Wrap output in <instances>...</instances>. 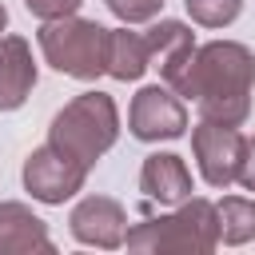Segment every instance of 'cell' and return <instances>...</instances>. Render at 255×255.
<instances>
[{
  "label": "cell",
  "instance_id": "9",
  "mask_svg": "<svg viewBox=\"0 0 255 255\" xmlns=\"http://www.w3.org/2000/svg\"><path fill=\"white\" fill-rule=\"evenodd\" d=\"M143 36H147V48H151V68H159V76H163L167 88H175L183 80L187 64H191L195 48H199L195 44V32L183 20H159Z\"/></svg>",
  "mask_w": 255,
  "mask_h": 255
},
{
  "label": "cell",
  "instance_id": "14",
  "mask_svg": "<svg viewBox=\"0 0 255 255\" xmlns=\"http://www.w3.org/2000/svg\"><path fill=\"white\" fill-rule=\"evenodd\" d=\"M215 215H219V239L239 247L247 239H255V199H243V195H223L215 203Z\"/></svg>",
  "mask_w": 255,
  "mask_h": 255
},
{
  "label": "cell",
  "instance_id": "1",
  "mask_svg": "<svg viewBox=\"0 0 255 255\" xmlns=\"http://www.w3.org/2000/svg\"><path fill=\"white\" fill-rule=\"evenodd\" d=\"M251 88H255V52L235 40L199 44L183 80L175 84L183 100L199 104L203 120H219L235 128L251 112Z\"/></svg>",
  "mask_w": 255,
  "mask_h": 255
},
{
  "label": "cell",
  "instance_id": "11",
  "mask_svg": "<svg viewBox=\"0 0 255 255\" xmlns=\"http://www.w3.org/2000/svg\"><path fill=\"white\" fill-rule=\"evenodd\" d=\"M139 191L151 199V203H183L191 195V171L187 163L175 155V151H151L139 167Z\"/></svg>",
  "mask_w": 255,
  "mask_h": 255
},
{
  "label": "cell",
  "instance_id": "13",
  "mask_svg": "<svg viewBox=\"0 0 255 255\" xmlns=\"http://www.w3.org/2000/svg\"><path fill=\"white\" fill-rule=\"evenodd\" d=\"M147 68H151L147 36L143 32L116 28L112 40H108V76H116V80H139Z\"/></svg>",
  "mask_w": 255,
  "mask_h": 255
},
{
  "label": "cell",
  "instance_id": "16",
  "mask_svg": "<svg viewBox=\"0 0 255 255\" xmlns=\"http://www.w3.org/2000/svg\"><path fill=\"white\" fill-rule=\"evenodd\" d=\"M104 4L124 24H147V20H155L163 12V0H104Z\"/></svg>",
  "mask_w": 255,
  "mask_h": 255
},
{
  "label": "cell",
  "instance_id": "4",
  "mask_svg": "<svg viewBox=\"0 0 255 255\" xmlns=\"http://www.w3.org/2000/svg\"><path fill=\"white\" fill-rule=\"evenodd\" d=\"M40 52L44 60L76 80H96L108 72V40L112 28L96 24V20H80V16H60V20H44L40 28Z\"/></svg>",
  "mask_w": 255,
  "mask_h": 255
},
{
  "label": "cell",
  "instance_id": "10",
  "mask_svg": "<svg viewBox=\"0 0 255 255\" xmlns=\"http://www.w3.org/2000/svg\"><path fill=\"white\" fill-rule=\"evenodd\" d=\"M36 88V60L24 36H0V112H16Z\"/></svg>",
  "mask_w": 255,
  "mask_h": 255
},
{
  "label": "cell",
  "instance_id": "2",
  "mask_svg": "<svg viewBox=\"0 0 255 255\" xmlns=\"http://www.w3.org/2000/svg\"><path fill=\"white\" fill-rule=\"evenodd\" d=\"M131 251H191V255H207L219 243V215L215 203L203 195H187L183 203H175V211L143 219L128 231L124 239Z\"/></svg>",
  "mask_w": 255,
  "mask_h": 255
},
{
  "label": "cell",
  "instance_id": "17",
  "mask_svg": "<svg viewBox=\"0 0 255 255\" xmlns=\"http://www.w3.org/2000/svg\"><path fill=\"white\" fill-rule=\"evenodd\" d=\"M84 0H24V8L36 16V20H60V16H76Z\"/></svg>",
  "mask_w": 255,
  "mask_h": 255
},
{
  "label": "cell",
  "instance_id": "6",
  "mask_svg": "<svg viewBox=\"0 0 255 255\" xmlns=\"http://www.w3.org/2000/svg\"><path fill=\"white\" fill-rule=\"evenodd\" d=\"M84 179H88V163H80L76 155H68L52 139L24 159V191L32 199H40V203H64V199H72L84 187Z\"/></svg>",
  "mask_w": 255,
  "mask_h": 255
},
{
  "label": "cell",
  "instance_id": "19",
  "mask_svg": "<svg viewBox=\"0 0 255 255\" xmlns=\"http://www.w3.org/2000/svg\"><path fill=\"white\" fill-rule=\"evenodd\" d=\"M4 28H8V8L0 4V36H4Z\"/></svg>",
  "mask_w": 255,
  "mask_h": 255
},
{
  "label": "cell",
  "instance_id": "7",
  "mask_svg": "<svg viewBox=\"0 0 255 255\" xmlns=\"http://www.w3.org/2000/svg\"><path fill=\"white\" fill-rule=\"evenodd\" d=\"M128 128L135 139L143 143H159V139H179L187 131V108L183 96L167 84H147L135 92L131 112H128Z\"/></svg>",
  "mask_w": 255,
  "mask_h": 255
},
{
  "label": "cell",
  "instance_id": "18",
  "mask_svg": "<svg viewBox=\"0 0 255 255\" xmlns=\"http://www.w3.org/2000/svg\"><path fill=\"white\" fill-rule=\"evenodd\" d=\"M239 183L247 187V191H255V135L247 139V147H243V163H239Z\"/></svg>",
  "mask_w": 255,
  "mask_h": 255
},
{
  "label": "cell",
  "instance_id": "15",
  "mask_svg": "<svg viewBox=\"0 0 255 255\" xmlns=\"http://www.w3.org/2000/svg\"><path fill=\"white\" fill-rule=\"evenodd\" d=\"M191 20L203 24V28H227L239 12H243V0H183Z\"/></svg>",
  "mask_w": 255,
  "mask_h": 255
},
{
  "label": "cell",
  "instance_id": "12",
  "mask_svg": "<svg viewBox=\"0 0 255 255\" xmlns=\"http://www.w3.org/2000/svg\"><path fill=\"white\" fill-rule=\"evenodd\" d=\"M28 251H52L44 219L32 215L24 203H0V255H28Z\"/></svg>",
  "mask_w": 255,
  "mask_h": 255
},
{
  "label": "cell",
  "instance_id": "3",
  "mask_svg": "<svg viewBox=\"0 0 255 255\" xmlns=\"http://www.w3.org/2000/svg\"><path fill=\"white\" fill-rule=\"evenodd\" d=\"M116 135H120V112H116L112 96H104V92L76 96L72 104H64L56 112V120L48 128V139L88 167L116 143Z\"/></svg>",
  "mask_w": 255,
  "mask_h": 255
},
{
  "label": "cell",
  "instance_id": "5",
  "mask_svg": "<svg viewBox=\"0 0 255 255\" xmlns=\"http://www.w3.org/2000/svg\"><path fill=\"white\" fill-rule=\"evenodd\" d=\"M243 147H247V135L235 124L199 120V128H191V151H195V163L207 187H227L239 179Z\"/></svg>",
  "mask_w": 255,
  "mask_h": 255
},
{
  "label": "cell",
  "instance_id": "8",
  "mask_svg": "<svg viewBox=\"0 0 255 255\" xmlns=\"http://www.w3.org/2000/svg\"><path fill=\"white\" fill-rule=\"evenodd\" d=\"M68 227H72V235H76L80 243L112 251V247H120V243L128 239V211H124L112 195H84V199L72 207Z\"/></svg>",
  "mask_w": 255,
  "mask_h": 255
}]
</instances>
